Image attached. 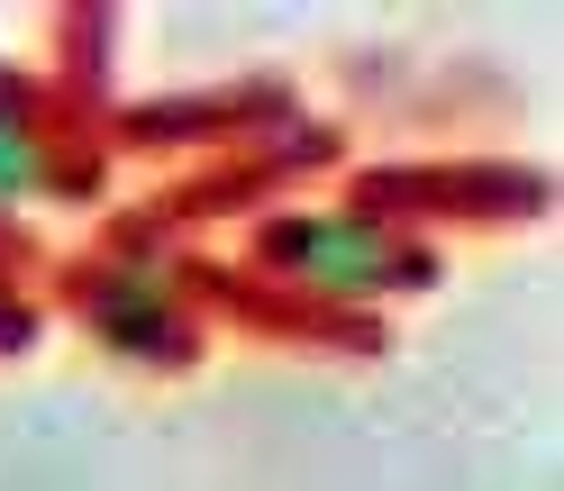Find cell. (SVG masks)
I'll list each match as a JSON object with an SVG mask.
<instances>
[{"instance_id":"1","label":"cell","mask_w":564,"mask_h":491,"mask_svg":"<svg viewBox=\"0 0 564 491\" xmlns=\"http://www.w3.org/2000/svg\"><path fill=\"white\" fill-rule=\"evenodd\" d=\"M37 173H46L37 128H28L19 110H0V200H28V192H37Z\"/></svg>"}]
</instances>
